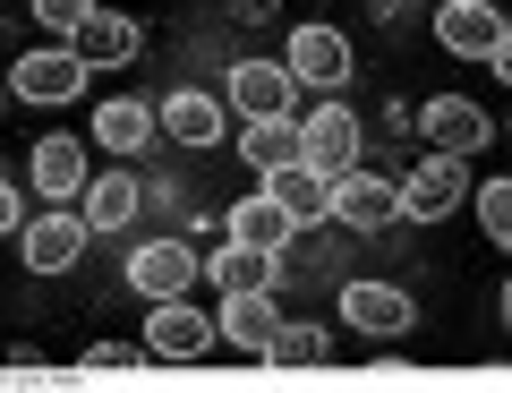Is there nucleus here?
Instances as JSON below:
<instances>
[{
  "instance_id": "f03ea898",
  "label": "nucleus",
  "mask_w": 512,
  "mask_h": 393,
  "mask_svg": "<svg viewBox=\"0 0 512 393\" xmlns=\"http://www.w3.org/2000/svg\"><path fill=\"white\" fill-rule=\"evenodd\" d=\"M419 137H436V154H478L495 137V120L478 112L470 94H427L419 103Z\"/></svg>"
},
{
  "instance_id": "f8f14e48",
  "label": "nucleus",
  "mask_w": 512,
  "mask_h": 393,
  "mask_svg": "<svg viewBox=\"0 0 512 393\" xmlns=\"http://www.w3.org/2000/svg\"><path fill=\"white\" fill-rule=\"evenodd\" d=\"M342 317L359 334H410V291H393V282H342Z\"/></svg>"
},
{
  "instance_id": "6ab92c4d",
  "label": "nucleus",
  "mask_w": 512,
  "mask_h": 393,
  "mask_svg": "<svg viewBox=\"0 0 512 393\" xmlns=\"http://www.w3.org/2000/svg\"><path fill=\"white\" fill-rule=\"evenodd\" d=\"M291 231H299V223L274 206V197H239V206H231V240H248V248H274V257H282Z\"/></svg>"
},
{
  "instance_id": "5701e85b",
  "label": "nucleus",
  "mask_w": 512,
  "mask_h": 393,
  "mask_svg": "<svg viewBox=\"0 0 512 393\" xmlns=\"http://www.w3.org/2000/svg\"><path fill=\"white\" fill-rule=\"evenodd\" d=\"M265 359H274V368H325V359H333V334H325V325H274Z\"/></svg>"
},
{
  "instance_id": "a878e982",
  "label": "nucleus",
  "mask_w": 512,
  "mask_h": 393,
  "mask_svg": "<svg viewBox=\"0 0 512 393\" xmlns=\"http://www.w3.org/2000/svg\"><path fill=\"white\" fill-rule=\"evenodd\" d=\"M77 368H86V376H128V368H137V359H128V351H86V359H77Z\"/></svg>"
},
{
  "instance_id": "dca6fc26",
  "label": "nucleus",
  "mask_w": 512,
  "mask_h": 393,
  "mask_svg": "<svg viewBox=\"0 0 512 393\" xmlns=\"http://www.w3.org/2000/svg\"><path fill=\"white\" fill-rule=\"evenodd\" d=\"M265 197H274L282 214H291V223H325V197H333V180L325 171H308V163H291V171H265Z\"/></svg>"
},
{
  "instance_id": "f3484780",
  "label": "nucleus",
  "mask_w": 512,
  "mask_h": 393,
  "mask_svg": "<svg viewBox=\"0 0 512 393\" xmlns=\"http://www.w3.org/2000/svg\"><path fill=\"white\" fill-rule=\"evenodd\" d=\"M214 334L265 359V342H274V308H265V291H231V300H222V317H214Z\"/></svg>"
},
{
  "instance_id": "393cba45",
  "label": "nucleus",
  "mask_w": 512,
  "mask_h": 393,
  "mask_svg": "<svg viewBox=\"0 0 512 393\" xmlns=\"http://www.w3.org/2000/svg\"><path fill=\"white\" fill-rule=\"evenodd\" d=\"M86 9H94V0H35V18L52 26V35H77V26H86Z\"/></svg>"
},
{
  "instance_id": "423d86ee",
  "label": "nucleus",
  "mask_w": 512,
  "mask_h": 393,
  "mask_svg": "<svg viewBox=\"0 0 512 393\" xmlns=\"http://www.w3.org/2000/svg\"><path fill=\"white\" fill-rule=\"evenodd\" d=\"M86 60L77 52H26L18 69H9V94H18V103H69V94H86Z\"/></svg>"
},
{
  "instance_id": "39448f33",
  "label": "nucleus",
  "mask_w": 512,
  "mask_h": 393,
  "mask_svg": "<svg viewBox=\"0 0 512 393\" xmlns=\"http://www.w3.org/2000/svg\"><path fill=\"white\" fill-rule=\"evenodd\" d=\"M282 69L299 77V86H350V43H342V26H299L291 35V52H282Z\"/></svg>"
},
{
  "instance_id": "7ed1b4c3",
  "label": "nucleus",
  "mask_w": 512,
  "mask_h": 393,
  "mask_svg": "<svg viewBox=\"0 0 512 393\" xmlns=\"http://www.w3.org/2000/svg\"><path fill=\"white\" fill-rule=\"evenodd\" d=\"M461 197H470V171H461V154H427V163L410 171V188H402V214H410V223H444Z\"/></svg>"
},
{
  "instance_id": "20e7f679",
  "label": "nucleus",
  "mask_w": 512,
  "mask_h": 393,
  "mask_svg": "<svg viewBox=\"0 0 512 393\" xmlns=\"http://www.w3.org/2000/svg\"><path fill=\"white\" fill-rule=\"evenodd\" d=\"M299 163L325 171V180H342V171H359V120L342 112V103H325V112L299 129Z\"/></svg>"
},
{
  "instance_id": "aec40b11",
  "label": "nucleus",
  "mask_w": 512,
  "mask_h": 393,
  "mask_svg": "<svg viewBox=\"0 0 512 393\" xmlns=\"http://www.w3.org/2000/svg\"><path fill=\"white\" fill-rule=\"evenodd\" d=\"M77 197H86V231H120L128 214H137V180H128V171H111V180H86Z\"/></svg>"
},
{
  "instance_id": "f257e3e1",
  "label": "nucleus",
  "mask_w": 512,
  "mask_h": 393,
  "mask_svg": "<svg viewBox=\"0 0 512 393\" xmlns=\"http://www.w3.org/2000/svg\"><path fill=\"white\" fill-rule=\"evenodd\" d=\"M436 43L461 52V60H487V69L512 60V35H504V18H495V0H444L436 9Z\"/></svg>"
},
{
  "instance_id": "412c9836",
  "label": "nucleus",
  "mask_w": 512,
  "mask_h": 393,
  "mask_svg": "<svg viewBox=\"0 0 512 393\" xmlns=\"http://www.w3.org/2000/svg\"><path fill=\"white\" fill-rule=\"evenodd\" d=\"M94 137H103L111 154H137V146H146V137H154V112H146V103H128V94H120V103H103V112H94Z\"/></svg>"
},
{
  "instance_id": "2eb2a0df",
  "label": "nucleus",
  "mask_w": 512,
  "mask_h": 393,
  "mask_svg": "<svg viewBox=\"0 0 512 393\" xmlns=\"http://www.w3.org/2000/svg\"><path fill=\"white\" fill-rule=\"evenodd\" d=\"M35 188L52 206H69L77 188H86V146H77V137H43L35 146Z\"/></svg>"
},
{
  "instance_id": "9d476101",
  "label": "nucleus",
  "mask_w": 512,
  "mask_h": 393,
  "mask_svg": "<svg viewBox=\"0 0 512 393\" xmlns=\"http://www.w3.org/2000/svg\"><path fill=\"white\" fill-rule=\"evenodd\" d=\"M325 214H342L350 231H384L393 214H402V188H393V180H367V171H342L333 197H325Z\"/></svg>"
},
{
  "instance_id": "4468645a",
  "label": "nucleus",
  "mask_w": 512,
  "mask_h": 393,
  "mask_svg": "<svg viewBox=\"0 0 512 393\" xmlns=\"http://www.w3.org/2000/svg\"><path fill=\"white\" fill-rule=\"evenodd\" d=\"M205 274H214V291H222V300H231V291H265V282H274V248L222 240L214 257H205Z\"/></svg>"
},
{
  "instance_id": "9b49d317",
  "label": "nucleus",
  "mask_w": 512,
  "mask_h": 393,
  "mask_svg": "<svg viewBox=\"0 0 512 393\" xmlns=\"http://www.w3.org/2000/svg\"><path fill=\"white\" fill-rule=\"evenodd\" d=\"M86 257V214H35V223H26V265H35V274H69V265Z\"/></svg>"
},
{
  "instance_id": "b1692460",
  "label": "nucleus",
  "mask_w": 512,
  "mask_h": 393,
  "mask_svg": "<svg viewBox=\"0 0 512 393\" xmlns=\"http://www.w3.org/2000/svg\"><path fill=\"white\" fill-rule=\"evenodd\" d=\"M478 231H487L495 248L512 240V188H504V180H487V188H478Z\"/></svg>"
},
{
  "instance_id": "1a4fd4ad",
  "label": "nucleus",
  "mask_w": 512,
  "mask_h": 393,
  "mask_svg": "<svg viewBox=\"0 0 512 393\" xmlns=\"http://www.w3.org/2000/svg\"><path fill=\"white\" fill-rule=\"evenodd\" d=\"M205 342H222V334L205 325V308H188V291L180 300H154V317H146V351L154 359H197Z\"/></svg>"
},
{
  "instance_id": "a211bd4d",
  "label": "nucleus",
  "mask_w": 512,
  "mask_h": 393,
  "mask_svg": "<svg viewBox=\"0 0 512 393\" xmlns=\"http://www.w3.org/2000/svg\"><path fill=\"white\" fill-rule=\"evenodd\" d=\"M154 129L180 137V146H214V137H222V103H214V94H171L163 112H154Z\"/></svg>"
},
{
  "instance_id": "bb28decb",
  "label": "nucleus",
  "mask_w": 512,
  "mask_h": 393,
  "mask_svg": "<svg viewBox=\"0 0 512 393\" xmlns=\"http://www.w3.org/2000/svg\"><path fill=\"white\" fill-rule=\"evenodd\" d=\"M18 223H26V206H18V188L0 180V231H18Z\"/></svg>"
},
{
  "instance_id": "6e6552de",
  "label": "nucleus",
  "mask_w": 512,
  "mask_h": 393,
  "mask_svg": "<svg viewBox=\"0 0 512 393\" xmlns=\"http://www.w3.org/2000/svg\"><path fill=\"white\" fill-rule=\"evenodd\" d=\"M231 103H239L248 120H291L299 77H291V69H274V60H239V69H231Z\"/></svg>"
},
{
  "instance_id": "0eeeda50",
  "label": "nucleus",
  "mask_w": 512,
  "mask_h": 393,
  "mask_svg": "<svg viewBox=\"0 0 512 393\" xmlns=\"http://www.w3.org/2000/svg\"><path fill=\"white\" fill-rule=\"evenodd\" d=\"M197 274H205V265H197V248H188V240H146L137 257H128V282H137L146 300H180Z\"/></svg>"
},
{
  "instance_id": "4be33fe9",
  "label": "nucleus",
  "mask_w": 512,
  "mask_h": 393,
  "mask_svg": "<svg viewBox=\"0 0 512 393\" xmlns=\"http://www.w3.org/2000/svg\"><path fill=\"white\" fill-rule=\"evenodd\" d=\"M239 154H248L256 171H291V163H299V129H291V120H248Z\"/></svg>"
},
{
  "instance_id": "ddd939ff",
  "label": "nucleus",
  "mask_w": 512,
  "mask_h": 393,
  "mask_svg": "<svg viewBox=\"0 0 512 393\" xmlns=\"http://www.w3.org/2000/svg\"><path fill=\"white\" fill-rule=\"evenodd\" d=\"M69 52L86 60V69H120V60H137V18H111V9H86V26L69 35Z\"/></svg>"
}]
</instances>
